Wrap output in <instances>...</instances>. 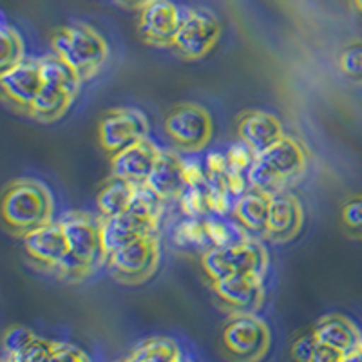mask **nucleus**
I'll return each mask as SVG.
<instances>
[{
  "label": "nucleus",
  "mask_w": 362,
  "mask_h": 362,
  "mask_svg": "<svg viewBox=\"0 0 362 362\" xmlns=\"http://www.w3.org/2000/svg\"><path fill=\"white\" fill-rule=\"evenodd\" d=\"M54 221V198L35 177H15L2 192V225L8 234L22 238Z\"/></svg>",
  "instance_id": "1"
},
{
  "label": "nucleus",
  "mask_w": 362,
  "mask_h": 362,
  "mask_svg": "<svg viewBox=\"0 0 362 362\" xmlns=\"http://www.w3.org/2000/svg\"><path fill=\"white\" fill-rule=\"evenodd\" d=\"M308 167V151L293 136L284 134L279 141L255 154L248 170V185L270 194L283 192L299 180Z\"/></svg>",
  "instance_id": "2"
},
{
  "label": "nucleus",
  "mask_w": 362,
  "mask_h": 362,
  "mask_svg": "<svg viewBox=\"0 0 362 362\" xmlns=\"http://www.w3.org/2000/svg\"><path fill=\"white\" fill-rule=\"evenodd\" d=\"M21 239L29 261L40 270L57 276L58 279L78 283L93 274L73 257L58 219H54L49 225L38 226L35 230L22 235Z\"/></svg>",
  "instance_id": "3"
},
{
  "label": "nucleus",
  "mask_w": 362,
  "mask_h": 362,
  "mask_svg": "<svg viewBox=\"0 0 362 362\" xmlns=\"http://www.w3.org/2000/svg\"><path fill=\"white\" fill-rule=\"evenodd\" d=\"M51 49L78 71L83 82L95 78L109 58V44L95 28L73 22L51 33Z\"/></svg>",
  "instance_id": "4"
},
{
  "label": "nucleus",
  "mask_w": 362,
  "mask_h": 362,
  "mask_svg": "<svg viewBox=\"0 0 362 362\" xmlns=\"http://www.w3.org/2000/svg\"><path fill=\"white\" fill-rule=\"evenodd\" d=\"M161 214H163V202L144 183L129 209L112 218L102 216L103 245H105L107 255L134 239L148 234H158Z\"/></svg>",
  "instance_id": "5"
},
{
  "label": "nucleus",
  "mask_w": 362,
  "mask_h": 362,
  "mask_svg": "<svg viewBox=\"0 0 362 362\" xmlns=\"http://www.w3.org/2000/svg\"><path fill=\"white\" fill-rule=\"evenodd\" d=\"M270 344V328L257 313H230L219 334L223 355L238 362L261 361Z\"/></svg>",
  "instance_id": "6"
},
{
  "label": "nucleus",
  "mask_w": 362,
  "mask_h": 362,
  "mask_svg": "<svg viewBox=\"0 0 362 362\" xmlns=\"http://www.w3.org/2000/svg\"><path fill=\"white\" fill-rule=\"evenodd\" d=\"M160 238L158 234H148L112 250L105 259V267L118 283L140 286L153 279L160 268Z\"/></svg>",
  "instance_id": "7"
},
{
  "label": "nucleus",
  "mask_w": 362,
  "mask_h": 362,
  "mask_svg": "<svg viewBox=\"0 0 362 362\" xmlns=\"http://www.w3.org/2000/svg\"><path fill=\"white\" fill-rule=\"evenodd\" d=\"M270 263L267 247L257 239H247L230 247H210L202 254V268L210 281L238 274L264 276Z\"/></svg>",
  "instance_id": "8"
},
{
  "label": "nucleus",
  "mask_w": 362,
  "mask_h": 362,
  "mask_svg": "<svg viewBox=\"0 0 362 362\" xmlns=\"http://www.w3.org/2000/svg\"><path fill=\"white\" fill-rule=\"evenodd\" d=\"M163 131L176 151L196 154L205 151L214 134V122L205 107L194 102L176 103L163 119Z\"/></svg>",
  "instance_id": "9"
},
{
  "label": "nucleus",
  "mask_w": 362,
  "mask_h": 362,
  "mask_svg": "<svg viewBox=\"0 0 362 362\" xmlns=\"http://www.w3.org/2000/svg\"><path fill=\"white\" fill-rule=\"evenodd\" d=\"M58 223L62 225L71 254L82 267L95 272L105 264L107 252L103 245L102 216L90 214L86 210H67L58 218Z\"/></svg>",
  "instance_id": "10"
},
{
  "label": "nucleus",
  "mask_w": 362,
  "mask_h": 362,
  "mask_svg": "<svg viewBox=\"0 0 362 362\" xmlns=\"http://www.w3.org/2000/svg\"><path fill=\"white\" fill-rule=\"evenodd\" d=\"M221 37V22L209 8L183 9L180 29L173 42L174 53L187 62H198L210 54Z\"/></svg>",
  "instance_id": "11"
},
{
  "label": "nucleus",
  "mask_w": 362,
  "mask_h": 362,
  "mask_svg": "<svg viewBox=\"0 0 362 362\" xmlns=\"http://www.w3.org/2000/svg\"><path fill=\"white\" fill-rule=\"evenodd\" d=\"M148 136V119L136 107H115L102 115L98 122V144L107 156L119 153L127 145Z\"/></svg>",
  "instance_id": "12"
},
{
  "label": "nucleus",
  "mask_w": 362,
  "mask_h": 362,
  "mask_svg": "<svg viewBox=\"0 0 362 362\" xmlns=\"http://www.w3.org/2000/svg\"><path fill=\"white\" fill-rule=\"evenodd\" d=\"M44 80L38 58L25 57L22 62L15 64L9 69L0 71V90L2 100L13 111L28 116L35 98L40 93Z\"/></svg>",
  "instance_id": "13"
},
{
  "label": "nucleus",
  "mask_w": 362,
  "mask_h": 362,
  "mask_svg": "<svg viewBox=\"0 0 362 362\" xmlns=\"http://www.w3.org/2000/svg\"><path fill=\"white\" fill-rule=\"evenodd\" d=\"M219 305L228 313H257L264 303V276L238 274L210 281Z\"/></svg>",
  "instance_id": "14"
},
{
  "label": "nucleus",
  "mask_w": 362,
  "mask_h": 362,
  "mask_svg": "<svg viewBox=\"0 0 362 362\" xmlns=\"http://www.w3.org/2000/svg\"><path fill=\"white\" fill-rule=\"evenodd\" d=\"M183 11L173 0H151L140 9L138 33L147 45L173 47Z\"/></svg>",
  "instance_id": "15"
},
{
  "label": "nucleus",
  "mask_w": 362,
  "mask_h": 362,
  "mask_svg": "<svg viewBox=\"0 0 362 362\" xmlns=\"http://www.w3.org/2000/svg\"><path fill=\"white\" fill-rule=\"evenodd\" d=\"M303 225H305V210L299 199L284 190L274 194L263 238L274 245H286L300 234Z\"/></svg>",
  "instance_id": "16"
},
{
  "label": "nucleus",
  "mask_w": 362,
  "mask_h": 362,
  "mask_svg": "<svg viewBox=\"0 0 362 362\" xmlns=\"http://www.w3.org/2000/svg\"><path fill=\"white\" fill-rule=\"evenodd\" d=\"M145 187L153 190L163 203L177 202L189 187L187 161L176 151H163L156 158L153 170L148 174Z\"/></svg>",
  "instance_id": "17"
},
{
  "label": "nucleus",
  "mask_w": 362,
  "mask_h": 362,
  "mask_svg": "<svg viewBox=\"0 0 362 362\" xmlns=\"http://www.w3.org/2000/svg\"><path fill=\"white\" fill-rule=\"evenodd\" d=\"M313 334L319 342L341 351L344 355V361H362V332L355 326L351 319H348L342 313L322 315L313 326Z\"/></svg>",
  "instance_id": "18"
},
{
  "label": "nucleus",
  "mask_w": 362,
  "mask_h": 362,
  "mask_svg": "<svg viewBox=\"0 0 362 362\" xmlns=\"http://www.w3.org/2000/svg\"><path fill=\"white\" fill-rule=\"evenodd\" d=\"M235 131L239 140L248 145L255 154L279 141L286 134L276 115L259 109H248L238 115Z\"/></svg>",
  "instance_id": "19"
},
{
  "label": "nucleus",
  "mask_w": 362,
  "mask_h": 362,
  "mask_svg": "<svg viewBox=\"0 0 362 362\" xmlns=\"http://www.w3.org/2000/svg\"><path fill=\"white\" fill-rule=\"evenodd\" d=\"M161 148L153 140H148V136L144 140L127 145L119 153L109 156L111 176L124 177V180L144 185L151 170H153L154 163H156Z\"/></svg>",
  "instance_id": "20"
},
{
  "label": "nucleus",
  "mask_w": 362,
  "mask_h": 362,
  "mask_svg": "<svg viewBox=\"0 0 362 362\" xmlns=\"http://www.w3.org/2000/svg\"><path fill=\"white\" fill-rule=\"evenodd\" d=\"M274 194L267 190L248 187L241 196L234 199L232 206V218L243 225L250 234H257L263 238L264 228H267L268 210H270V202Z\"/></svg>",
  "instance_id": "21"
},
{
  "label": "nucleus",
  "mask_w": 362,
  "mask_h": 362,
  "mask_svg": "<svg viewBox=\"0 0 362 362\" xmlns=\"http://www.w3.org/2000/svg\"><path fill=\"white\" fill-rule=\"evenodd\" d=\"M140 183L118 176H111L109 180H105V183L100 187L98 194H96L98 214L103 218H112V216L124 212L132 205L140 192Z\"/></svg>",
  "instance_id": "22"
},
{
  "label": "nucleus",
  "mask_w": 362,
  "mask_h": 362,
  "mask_svg": "<svg viewBox=\"0 0 362 362\" xmlns=\"http://www.w3.org/2000/svg\"><path fill=\"white\" fill-rule=\"evenodd\" d=\"M74 98L76 96L60 89V87L44 83L38 96L35 98L33 105L29 109L28 118L40 122V124H54L69 111Z\"/></svg>",
  "instance_id": "23"
},
{
  "label": "nucleus",
  "mask_w": 362,
  "mask_h": 362,
  "mask_svg": "<svg viewBox=\"0 0 362 362\" xmlns=\"http://www.w3.org/2000/svg\"><path fill=\"white\" fill-rule=\"evenodd\" d=\"M38 64H40L44 83L60 87V89L67 90V93H71L74 96L78 95L80 87L83 83L82 76L62 57H58L57 53H49L45 54V57L38 58Z\"/></svg>",
  "instance_id": "24"
},
{
  "label": "nucleus",
  "mask_w": 362,
  "mask_h": 362,
  "mask_svg": "<svg viewBox=\"0 0 362 362\" xmlns=\"http://www.w3.org/2000/svg\"><path fill=\"white\" fill-rule=\"evenodd\" d=\"M183 358L181 348L174 339L158 335L148 337L134 346L127 361L132 362H180Z\"/></svg>",
  "instance_id": "25"
},
{
  "label": "nucleus",
  "mask_w": 362,
  "mask_h": 362,
  "mask_svg": "<svg viewBox=\"0 0 362 362\" xmlns=\"http://www.w3.org/2000/svg\"><path fill=\"white\" fill-rule=\"evenodd\" d=\"M228 216L210 214L205 218L206 234L210 238L212 247H230V245L241 243L250 239L248 230L243 225H239L235 219H226Z\"/></svg>",
  "instance_id": "26"
},
{
  "label": "nucleus",
  "mask_w": 362,
  "mask_h": 362,
  "mask_svg": "<svg viewBox=\"0 0 362 362\" xmlns=\"http://www.w3.org/2000/svg\"><path fill=\"white\" fill-rule=\"evenodd\" d=\"M37 337L38 335L25 326L13 325L6 328L2 335V354H0L2 362H24L25 354Z\"/></svg>",
  "instance_id": "27"
},
{
  "label": "nucleus",
  "mask_w": 362,
  "mask_h": 362,
  "mask_svg": "<svg viewBox=\"0 0 362 362\" xmlns=\"http://www.w3.org/2000/svg\"><path fill=\"white\" fill-rule=\"evenodd\" d=\"M174 243L181 248H199V250H209L212 247L210 238L206 234L205 219L187 218L181 221L174 230Z\"/></svg>",
  "instance_id": "28"
},
{
  "label": "nucleus",
  "mask_w": 362,
  "mask_h": 362,
  "mask_svg": "<svg viewBox=\"0 0 362 362\" xmlns=\"http://www.w3.org/2000/svg\"><path fill=\"white\" fill-rule=\"evenodd\" d=\"M337 64L348 82L362 87V38H354L342 45Z\"/></svg>",
  "instance_id": "29"
},
{
  "label": "nucleus",
  "mask_w": 362,
  "mask_h": 362,
  "mask_svg": "<svg viewBox=\"0 0 362 362\" xmlns=\"http://www.w3.org/2000/svg\"><path fill=\"white\" fill-rule=\"evenodd\" d=\"M0 42H2V54H0V71L9 69L15 64L22 62L25 58L24 40L17 29L9 25L8 22L2 24L0 31Z\"/></svg>",
  "instance_id": "30"
},
{
  "label": "nucleus",
  "mask_w": 362,
  "mask_h": 362,
  "mask_svg": "<svg viewBox=\"0 0 362 362\" xmlns=\"http://www.w3.org/2000/svg\"><path fill=\"white\" fill-rule=\"evenodd\" d=\"M341 226L348 238L362 241V194H355L342 203Z\"/></svg>",
  "instance_id": "31"
},
{
  "label": "nucleus",
  "mask_w": 362,
  "mask_h": 362,
  "mask_svg": "<svg viewBox=\"0 0 362 362\" xmlns=\"http://www.w3.org/2000/svg\"><path fill=\"white\" fill-rule=\"evenodd\" d=\"M315 344H317V337L312 329V332H308V334L299 335V337L293 341L292 348H290V354H292V357L299 362H312L313 351H315Z\"/></svg>",
  "instance_id": "32"
},
{
  "label": "nucleus",
  "mask_w": 362,
  "mask_h": 362,
  "mask_svg": "<svg viewBox=\"0 0 362 362\" xmlns=\"http://www.w3.org/2000/svg\"><path fill=\"white\" fill-rule=\"evenodd\" d=\"M51 361H67V362H86L89 361V355L78 348V346L69 344V342L53 341V351H51Z\"/></svg>",
  "instance_id": "33"
},
{
  "label": "nucleus",
  "mask_w": 362,
  "mask_h": 362,
  "mask_svg": "<svg viewBox=\"0 0 362 362\" xmlns=\"http://www.w3.org/2000/svg\"><path fill=\"white\" fill-rule=\"evenodd\" d=\"M51 351H53V341L37 337L31 344L29 351L25 354L24 362H44L51 361Z\"/></svg>",
  "instance_id": "34"
},
{
  "label": "nucleus",
  "mask_w": 362,
  "mask_h": 362,
  "mask_svg": "<svg viewBox=\"0 0 362 362\" xmlns=\"http://www.w3.org/2000/svg\"><path fill=\"white\" fill-rule=\"evenodd\" d=\"M312 362H344V355L334 348H329L328 344L317 341Z\"/></svg>",
  "instance_id": "35"
},
{
  "label": "nucleus",
  "mask_w": 362,
  "mask_h": 362,
  "mask_svg": "<svg viewBox=\"0 0 362 362\" xmlns=\"http://www.w3.org/2000/svg\"><path fill=\"white\" fill-rule=\"evenodd\" d=\"M124 4H127L129 8H134V9H141L144 8L147 2H151V0H122Z\"/></svg>",
  "instance_id": "36"
},
{
  "label": "nucleus",
  "mask_w": 362,
  "mask_h": 362,
  "mask_svg": "<svg viewBox=\"0 0 362 362\" xmlns=\"http://www.w3.org/2000/svg\"><path fill=\"white\" fill-rule=\"evenodd\" d=\"M351 6H354L355 13L362 18V0H351Z\"/></svg>",
  "instance_id": "37"
},
{
  "label": "nucleus",
  "mask_w": 362,
  "mask_h": 362,
  "mask_svg": "<svg viewBox=\"0 0 362 362\" xmlns=\"http://www.w3.org/2000/svg\"><path fill=\"white\" fill-rule=\"evenodd\" d=\"M361 354H362V337H361Z\"/></svg>",
  "instance_id": "38"
}]
</instances>
